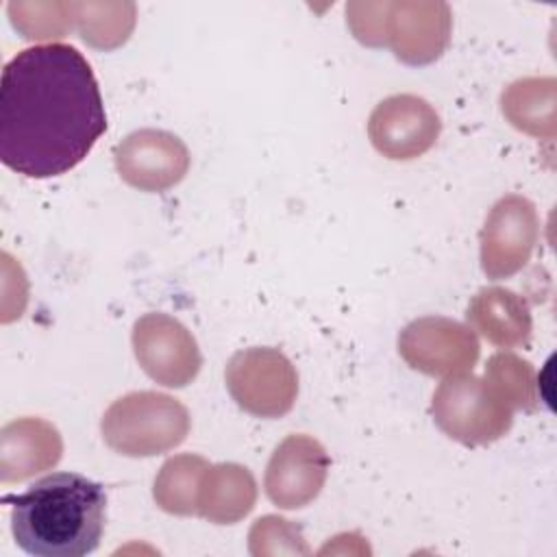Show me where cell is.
Here are the masks:
<instances>
[{
	"label": "cell",
	"mask_w": 557,
	"mask_h": 557,
	"mask_svg": "<svg viewBox=\"0 0 557 557\" xmlns=\"http://www.w3.org/2000/svg\"><path fill=\"white\" fill-rule=\"evenodd\" d=\"M483 379L511 409H535V372L527 359L513 352H496L490 357Z\"/></svg>",
	"instance_id": "ac0fdd59"
},
{
	"label": "cell",
	"mask_w": 557,
	"mask_h": 557,
	"mask_svg": "<svg viewBox=\"0 0 557 557\" xmlns=\"http://www.w3.org/2000/svg\"><path fill=\"white\" fill-rule=\"evenodd\" d=\"M329 468L326 448L315 437L305 433L287 435L265 466V496L281 509L307 507L322 492Z\"/></svg>",
	"instance_id": "30bf717a"
},
{
	"label": "cell",
	"mask_w": 557,
	"mask_h": 557,
	"mask_svg": "<svg viewBox=\"0 0 557 557\" xmlns=\"http://www.w3.org/2000/svg\"><path fill=\"white\" fill-rule=\"evenodd\" d=\"M133 350L141 370L163 387L189 385L202 366L191 331L168 313H146L135 322Z\"/></svg>",
	"instance_id": "ba28073f"
},
{
	"label": "cell",
	"mask_w": 557,
	"mask_h": 557,
	"mask_svg": "<svg viewBox=\"0 0 557 557\" xmlns=\"http://www.w3.org/2000/svg\"><path fill=\"white\" fill-rule=\"evenodd\" d=\"M63 440L54 424L41 418H17L0 431V481L20 483L54 468Z\"/></svg>",
	"instance_id": "4fadbf2b"
},
{
	"label": "cell",
	"mask_w": 557,
	"mask_h": 557,
	"mask_svg": "<svg viewBox=\"0 0 557 557\" xmlns=\"http://www.w3.org/2000/svg\"><path fill=\"white\" fill-rule=\"evenodd\" d=\"M398 352L409 368L448 379L470 372L481 355V346L470 326L450 318L426 315L400 331Z\"/></svg>",
	"instance_id": "8992f818"
},
{
	"label": "cell",
	"mask_w": 557,
	"mask_h": 557,
	"mask_svg": "<svg viewBox=\"0 0 557 557\" xmlns=\"http://www.w3.org/2000/svg\"><path fill=\"white\" fill-rule=\"evenodd\" d=\"M11 531L35 557H83L104 531V487L78 472H52L11 498Z\"/></svg>",
	"instance_id": "7a4b0ae2"
},
{
	"label": "cell",
	"mask_w": 557,
	"mask_h": 557,
	"mask_svg": "<svg viewBox=\"0 0 557 557\" xmlns=\"http://www.w3.org/2000/svg\"><path fill=\"white\" fill-rule=\"evenodd\" d=\"M107 131L98 81L70 44L17 52L0 83V161L28 178L74 170Z\"/></svg>",
	"instance_id": "6da1fadb"
},
{
	"label": "cell",
	"mask_w": 557,
	"mask_h": 557,
	"mask_svg": "<svg viewBox=\"0 0 557 557\" xmlns=\"http://www.w3.org/2000/svg\"><path fill=\"white\" fill-rule=\"evenodd\" d=\"M468 324L498 348L524 346L531 339V311L527 300L507 287H483L468 302Z\"/></svg>",
	"instance_id": "5bb4252c"
},
{
	"label": "cell",
	"mask_w": 557,
	"mask_h": 557,
	"mask_svg": "<svg viewBox=\"0 0 557 557\" xmlns=\"http://www.w3.org/2000/svg\"><path fill=\"white\" fill-rule=\"evenodd\" d=\"M207 466L209 461L200 455L170 457L154 479L152 496L157 505L174 516H196L198 485Z\"/></svg>",
	"instance_id": "2e32d148"
},
{
	"label": "cell",
	"mask_w": 557,
	"mask_h": 557,
	"mask_svg": "<svg viewBox=\"0 0 557 557\" xmlns=\"http://www.w3.org/2000/svg\"><path fill=\"white\" fill-rule=\"evenodd\" d=\"M431 413L435 424L455 442L485 446L500 440L513 424V409L470 372L448 376L433 394Z\"/></svg>",
	"instance_id": "277c9868"
},
{
	"label": "cell",
	"mask_w": 557,
	"mask_h": 557,
	"mask_svg": "<svg viewBox=\"0 0 557 557\" xmlns=\"http://www.w3.org/2000/svg\"><path fill=\"white\" fill-rule=\"evenodd\" d=\"M191 429L187 407L163 392H131L109 405L100 431L107 446L126 457H152L185 442Z\"/></svg>",
	"instance_id": "3957f363"
},
{
	"label": "cell",
	"mask_w": 557,
	"mask_h": 557,
	"mask_svg": "<svg viewBox=\"0 0 557 557\" xmlns=\"http://www.w3.org/2000/svg\"><path fill=\"white\" fill-rule=\"evenodd\" d=\"M381 46L409 65H424L442 57L450 41V7L446 2H383Z\"/></svg>",
	"instance_id": "8fae6325"
},
{
	"label": "cell",
	"mask_w": 557,
	"mask_h": 557,
	"mask_svg": "<svg viewBox=\"0 0 557 557\" xmlns=\"http://www.w3.org/2000/svg\"><path fill=\"white\" fill-rule=\"evenodd\" d=\"M226 389L235 405L257 418H281L298 396V372L285 352L252 346L235 352L224 370Z\"/></svg>",
	"instance_id": "5b68a950"
},
{
	"label": "cell",
	"mask_w": 557,
	"mask_h": 557,
	"mask_svg": "<svg viewBox=\"0 0 557 557\" xmlns=\"http://www.w3.org/2000/svg\"><path fill=\"white\" fill-rule=\"evenodd\" d=\"M540 235L535 205L507 194L490 209L481 228V270L487 278L500 281L520 272L531 259Z\"/></svg>",
	"instance_id": "52a82bcc"
},
{
	"label": "cell",
	"mask_w": 557,
	"mask_h": 557,
	"mask_svg": "<svg viewBox=\"0 0 557 557\" xmlns=\"http://www.w3.org/2000/svg\"><path fill=\"white\" fill-rule=\"evenodd\" d=\"M113 157L122 181L139 191H165L189 170V150L183 139L159 128L133 131L115 146Z\"/></svg>",
	"instance_id": "7c38bea8"
},
{
	"label": "cell",
	"mask_w": 557,
	"mask_h": 557,
	"mask_svg": "<svg viewBox=\"0 0 557 557\" xmlns=\"http://www.w3.org/2000/svg\"><path fill=\"white\" fill-rule=\"evenodd\" d=\"M442 122L431 102L416 94H396L381 100L368 120V137L376 152L392 161H411L431 150Z\"/></svg>",
	"instance_id": "9c48e42d"
},
{
	"label": "cell",
	"mask_w": 557,
	"mask_h": 557,
	"mask_svg": "<svg viewBox=\"0 0 557 557\" xmlns=\"http://www.w3.org/2000/svg\"><path fill=\"white\" fill-rule=\"evenodd\" d=\"M257 503V483L239 463L207 466L196 500V516L213 524H233L248 516Z\"/></svg>",
	"instance_id": "9a60e30c"
},
{
	"label": "cell",
	"mask_w": 557,
	"mask_h": 557,
	"mask_svg": "<svg viewBox=\"0 0 557 557\" xmlns=\"http://www.w3.org/2000/svg\"><path fill=\"white\" fill-rule=\"evenodd\" d=\"M553 78H522L503 91L500 104L505 117L520 131L540 135L542 124H553V102L540 100L555 94Z\"/></svg>",
	"instance_id": "e0dca14e"
}]
</instances>
